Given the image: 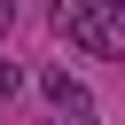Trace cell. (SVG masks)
I'll return each instance as SVG.
<instances>
[{"label":"cell","instance_id":"obj_1","mask_svg":"<svg viewBox=\"0 0 125 125\" xmlns=\"http://www.w3.org/2000/svg\"><path fill=\"white\" fill-rule=\"evenodd\" d=\"M55 31L86 55H125V0H55Z\"/></svg>","mask_w":125,"mask_h":125},{"label":"cell","instance_id":"obj_4","mask_svg":"<svg viewBox=\"0 0 125 125\" xmlns=\"http://www.w3.org/2000/svg\"><path fill=\"white\" fill-rule=\"evenodd\" d=\"M8 23H16V0H0V39H8Z\"/></svg>","mask_w":125,"mask_h":125},{"label":"cell","instance_id":"obj_3","mask_svg":"<svg viewBox=\"0 0 125 125\" xmlns=\"http://www.w3.org/2000/svg\"><path fill=\"white\" fill-rule=\"evenodd\" d=\"M16 86H23V70H16V62H0V102H8Z\"/></svg>","mask_w":125,"mask_h":125},{"label":"cell","instance_id":"obj_2","mask_svg":"<svg viewBox=\"0 0 125 125\" xmlns=\"http://www.w3.org/2000/svg\"><path fill=\"white\" fill-rule=\"evenodd\" d=\"M39 94H47L62 117H94V94H86V78H70V70H47V78H39Z\"/></svg>","mask_w":125,"mask_h":125}]
</instances>
